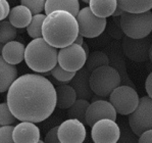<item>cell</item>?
Wrapping results in <instances>:
<instances>
[{
	"label": "cell",
	"mask_w": 152,
	"mask_h": 143,
	"mask_svg": "<svg viewBox=\"0 0 152 143\" xmlns=\"http://www.w3.org/2000/svg\"><path fill=\"white\" fill-rule=\"evenodd\" d=\"M6 100L16 120L40 123L48 119L56 107L55 87L46 77L26 74L10 85Z\"/></svg>",
	"instance_id": "obj_1"
},
{
	"label": "cell",
	"mask_w": 152,
	"mask_h": 143,
	"mask_svg": "<svg viewBox=\"0 0 152 143\" xmlns=\"http://www.w3.org/2000/svg\"><path fill=\"white\" fill-rule=\"evenodd\" d=\"M79 35L76 16L65 10H55L46 15L42 26V38L55 48H64L74 43Z\"/></svg>",
	"instance_id": "obj_2"
},
{
	"label": "cell",
	"mask_w": 152,
	"mask_h": 143,
	"mask_svg": "<svg viewBox=\"0 0 152 143\" xmlns=\"http://www.w3.org/2000/svg\"><path fill=\"white\" fill-rule=\"evenodd\" d=\"M57 48L48 44L43 38L33 39L25 50V62L32 71L48 73L57 65Z\"/></svg>",
	"instance_id": "obj_3"
},
{
	"label": "cell",
	"mask_w": 152,
	"mask_h": 143,
	"mask_svg": "<svg viewBox=\"0 0 152 143\" xmlns=\"http://www.w3.org/2000/svg\"><path fill=\"white\" fill-rule=\"evenodd\" d=\"M121 31L129 38L142 39L152 32V11L144 12H124L121 15Z\"/></svg>",
	"instance_id": "obj_4"
},
{
	"label": "cell",
	"mask_w": 152,
	"mask_h": 143,
	"mask_svg": "<svg viewBox=\"0 0 152 143\" xmlns=\"http://www.w3.org/2000/svg\"><path fill=\"white\" fill-rule=\"evenodd\" d=\"M89 82L93 93L100 97H107L121 85V76L113 67L103 65L91 73Z\"/></svg>",
	"instance_id": "obj_5"
},
{
	"label": "cell",
	"mask_w": 152,
	"mask_h": 143,
	"mask_svg": "<svg viewBox=\"0 0 152 143\" xmlns=\"http://www.w3.org/2000/svg\"><path fill=\"white\" fill-rule=\"evenodd\" d=\"M139 95L134 87L120 85L109 95V102L114 107L116 114L128 116L136 109L139 103Z\"/></svg>",
	"instance_id": "obj_6"
},
{
	"label": "cell",
	"mask_w": 152,
	"mask_h": 143,
	"mask_svg": "<svg viewBox=\"0 0 152 143\" xmlns=\"http://www.w3.org/2000/svg\"><path fill=\"white\" fill-rule=\"evenodd\" d=\"M129 125L137 136L152 130V99L149 96H143L139 99L136 109L129 114Z\"/></svg>",
	"instance_id": "obj_7"
},
{
	"label": "cell",
	"mask_w": 152,
	"mask_h": 143,
	"mask_svg": "<svg viewBox=\"0 0 152 143\" xmlns=\"http://www.w3.org/2000/svg\"><path fill=\"white\" fill-rule=\"evenodd\" d=\"M76 18L79 26V34L86 38L98 37L106 28V18L96 16L89 6L80 9Z\"/></svg>",
	"instance_id": "obj_8"
},
{
	"label": "cell",
	"mask_w": 152,
	"mask_h": 143,
	"mask_svg": "<svg viewBox=\"0 0 152 143\" xmlns=\"http://www.w3.org/2000/svg\"><path fill=\"white\" fill-rule=\"evenodd\" d=\"M86 60L87 55L83 47L76 43L60 48L57 53V64L64 70L71 73L80 71L85 67Z\"/></svg>",
	"instance_id": "obj_9"
},
{
	"label": "cell",
	"mask_w": 152,
	"mask_h": 143,
	"mask_svg": "<svg viewBox=\"0 0 152 143\" xmlns=\"http://www.w3.org/2000/svg\"><path fill=\"white\" fill-rule=\"evenodd\" d=\"M91 128V137L94 143H116L121 138L120 126L112 120L102 119Z\"/></svg>",
	"instance_id": "obj_10"
},
{
	"label": "cell",
	"mask_w": 152,
	"mask_h": 143,
	"mask_svg": "<svg viewBox=\"0 0 152 143\" xmlns=\"http://www.w3.org/2000/svg\"><path fill=\"white\" fill-rule=\"evenodd\" d=\"M86 135L85 125L77 119H69L58 126L57 136L60 143H83Z\"/></svg>",
	"instance_id": "obj_11"
},
{
	"label": "cell",
	"mask_w": 152,
	"mask_h": 143,
	"mask_svg": "<svg viewBox=\"0 0 152 143\" xmlns=\"http://www.w3.org/2000/svg\"><path fill=\"white\" fill-rule=\"evenodd\" d=\"M151 39H133L126 36L123 39V50L130 59L137 62H143L148 59L151 49Z\"/></svg>",
	"instance_id": "obj_12"
},
{
	"label": "cell",
	"mask_w": 152,
	"mask_h": 143,
	"mask_svg": "<svg viewBox=\"0 0 152 143\" xmlns=\"http://www.w3.org/2000/svg\"><path fill=\"white\" fill-rule=\"evenodd\" d=\"M102 119L116 120V111L112 104L106 100H95L89 104L86 111V125L92 127L96 122Z\"/></svg>",
	"instance_id": "obj_13"
},
{
	"label": "cell",
	"mask_w": 152,
	"mask_h": 143,
	"mask_svg": "<svg viewBox=\"0 0 152 143\" xmlns=\"http://www.w3.org/2000/svg\"><path fill=\"white\" fill-rule=\"evenodd\" d=\"M12 138L15 143H38L40 130L34 123L22 122L13 128Z\"/></svg>",
	"instance_id": "obj_14"
},
{
	"label": "cell",
	"mask_w": 152,
	"mask_h": 143,
	"mask_svg": "<svg viewBox=\"0 0 152 143\" xmlns=\"http://www.w3.org/2000/svg\"><path fill=\"white\" fill-rule=\"evenodd\" d=\"M90 74L91 73L84 67L80 71L76 72L74 78L69 82L71 86L76 91L77 98H79V99L89 100L93 97V92L90 88V82H89Z\"/></svg>",
	"instance_id": "obj_15"
},
{
	"label": "cell",
	"mask_w": 152,
	"mask_h": 143,
	"mask_svg": "<svg viewBox=\"0 0 152 143\" xmlns=\"http://www.w3.org/2000/svg\"><path fill=\"white\" fill-rule=\"evenodd\" d=\"M25 50L26 46L22 42L13 40L3 45L1 50V56L7 64L15 65L20 64L24 60Z\"/></svg>",
	"instance_id": "obj_16"
},
{
	"label": "cell",
	"mask_w": 152,
	"mask_h": 143,
	"mask_svg": "<svg viewBox=\"0 0 152 143\" xmlns=\"http://www.w3.org/2000/svg\"><path fill=\"white\" fill-rule=\"evenodd\" d=\"M55 10L69 11L74 16H77L80 11V2L79 0H46L44 8L45 15Z\"/></svg>",
	"instance_id": "obj_17"
},
{
	"label": "cell",
	"mask_w": 152,
	"mask_h": 143,
	"mask_svg": "<svg viewBox=\"0 0 152 143\" xmlns=\"http://www.w3.org/2000/svg\"><path fill=\"white\" fill-rule=\"evenodd\" d=\"M32 18L33 15L30 11V9L20 4V5L13 6L10 9L8 15V22L16 29L18 28V29H23V28L28 27V25L31 23Z\"/></svg>",
	"instance_id": "obj_18"
},
{
	"label": "cell",
	"mask_w": 152,
	"mask_h": 143,
	"mask_svg": "<svg viewBox=\"0 0 152 143\" xmlns=\"http://www.w3.org/2000/svg\"><path fill=\"white\" fill-rule=\"evenodd\" d=\"M56 92V106L60 109H69L77 100V94L75 89L71 85L64 84L55 88Z\"/></svg>",
	"instance_id": "obj_19"
},
{
	"label": "cell",
	"mask_w": 152,
	"mask_h": 143,
	"mask_svg": "<svg viewBox=\"0 0 152 143\" xmlns=\"http://www.w3.org/2000/svg\"><path fill=\"white\" fill-rule=\"evenodd\" d=\"M16 78H18L16 67L7 64L0 55V93L7 91Z\"/></svg>",
	"instance_id": "obj_20"
},
{
	"label": "cell",
	"mask_w": 152,
	"mask_h": 143,
	"mask_svg": "<svg viewBox=\"0 0 152 143\" xmlns=\"http://www.w3.org/2000/svg\"><path fill=\"white\" fill-rule=\"evenodd\" d=\"M118 1L116 0H90L89 7L91 11L98 18H108L114 12Z\"/></svg>",
	"instance_id": "obj_21"
},
{
	"label": "cell",
	"mask_w": 152,
	"mask_h": 143,
	"mask_svg": "<svg viewBox=\"0 0 152 143\" xmlns=\"http://www.w3.org/2000/svg\"><path fill=\"white\" fill-rule=\"evenodd\" d=\"M118 6L126 12H144L152 9V0H116Z\"/></svg>",
	"instance_id": "obj_22"
},
{
	"label": "cell",
	"mask_w": 152,
	"mask_h": 143,
	"mask_svg": "<svg viewBox=\"0 0 152 143\" xmlns=\"http://www.w3.org/2000/svg\"><path fill=\"white\" fill-rule=\"evenodd\" d=\"M109 65H110V60H109L108 56L104 52H102V51H94L92 53H89V55L87 56L85 67L90 73H92L97 67Z\"/></svg>",
	"instance_id": "obj_23"
},
{
	"label": "cell",
	"mask_w": 152,
	"mask_h": 143,
	"mask_svg": "<svg viewBox=\"0 0 152 143\" xmlns=\"http://www.w3.org/2000/svg\"><path fill=\"white\" fill-rule=\"evenodd\" d=\"M90 104L89 100L86 99H77L74 104L69 109L67 116L69 119H77L86 125V111Z\"/></svg>",
	"instance_id": "obj_24"
},
{
	"label": "cell",
	"mask_w": 152,
	"mask_h": 143,
	"mask_svg": "<svg viewBox=\"0 0 152 143\" xmlns=\"http://www.w3.org/2000/svg\"><path fill=\"white\" fill-rule=\"evenodd\" d=\"M46 18V15H34L32 18V21L27 27V32L31 38L37 39L42 38V26H43V22Z\"/></svg>",
	"instance_id": "obj_25"
},
{
	"label": "cell",
	"mask_w": 152,
	"mask_h": 143,
	"mask_svg": "<svg viewBox=\"0 0 152 143\" xmlns=\"http://www.w3.org/2000/svg\"><path fill=\"white\" fill-rule=\"evenodd\" d=\"M16 28L13 27L7 21L0 22V43L6 44L10 41H13L16 38Z\"/></svg>",
	"instance_id": "obj_26"
},
{
	"label": "cell",
	"mask_w": 152,
	"mask_h": 143,
	"mask_svg": "<svg viewBox=\"0 0 152 143\" xmlns=\"http://www.w3.org/2000/svg\"><path fill=\"white\" fill-rule=\"evenodd\" d=\"M50 74L57 82H61V83H69V82H71V80L74 78V76H75L76 73H71V72L65 71V70H64L59 65L57 64L50 71Z\"/></svg>",
	"instance_id": "obj_27"
},
{
	"label": "cell",
	"mask_w": 152,
	"mask_h": 143,
	"mask_svg": "<svg viewBox=\"0 0 152 143\" xmlns=\"http://www.w3.org/2000/svg\"><path fill=\"white\" fill-rule=\"evenodd\" d=\"M16 122V118L10 111L7 103L2 102L0 103V125L1 126H10Z\"/></svg>",
	"instance_id": "obj_28"
},
{
	"label": "cell",
	"mask_w": 152,
	"mask_h": 143,
	"mask_svg": "<svg viewBox=\"0 0 152 143\" xmlns=\"http://www.w3.org/2000/svg\"><path fill=\"white\" fill-rule=\"evenodd\" d=\"M46 0H20V4L30 9L32 15H39L45 8Z\"/></svg>",
	"instance_id": "obj_29"
},
{
	"label": "cell",
	"mask_w": 152,
	"mask_h": 143,
	"mask_svg": "<svg viewBox=\"0 0 152 143\" xmlns=\"http://www.w3.org/2000/svg\"><path fill=\"white\" fill-rule=\"evenodd\" d=\"M13 126H1L0 127V143H15L12 138Z\"/></svg>",
	"instance_id": "obj_30"
},
{
	"label": "cell",
	"mask_w": 152,
	"mask_h": 143,
	"mask_svg": "<svg viewBox=\"0 0 152 143\" xmlns=\"http://www.w3.org/2000/svg\"><path fill=\"white\" fill-rule=\"evenodd\" d=\"M9 11H10V6L7 0H0V22L7 18Z\"/></svg>",
	"instance_id": "obj_31"
},
{
	"label": "cell",
	"mask_w": 152,
	"mask_h": 143,
	"mask_svg": "<svg viewBox=\"0 0 152 143\" xmlns=\"http://www.w3.org/2000/svg\"><path fill=\"white\" fill-rule=\"evenodd\" d=\"M57 130H58V126L52 128L50 131L46 134L45 136V143H57L59 142V139H58L57 136Z\"/></svg>",
	"instance_id": "obj_32"
},
{
	"label": "cell",
	"mask_w": 152,
	"mask_h": 143,
	"mask_svg": "<svg viewBox=\"0 0 152 143\" xmlns=\"http://www.w3.org/2000/svg\"><path fill=\"white\" fill-rule=\"evenodd\" d=\"M138 143H152V130L145 131L139 136Z\"/></svg>",
	"instance_id": "obj_33"
},
{
	"label": "cell",
	"mask_w": 152,
	"mask_h": 143,
	"mask_svg": "<svg viewBox=\"0 0 152 143\" xmlns=\"http://www.w3.org/2000/svg\"><path fill=\"white\" fill-rule=\"evenodd\" d=\"M145 89H146V92L148 94L149 97L152 99V72L149 74V76L147 77L146 82H145Z\"/></svg>",
	"instance_id": "obj_34"
},
{
	"label": "cell",
	"mask_w": 152,
	"mask_h": 143,
	"mask_svg": "<svg viewBox=\"0 0 152 143\" xmlns=\"http://www.w3.org/2000/svg\"><path fill=\"white\" fill-rule=\"evenodd\" d=\"M124 12H125V11H124L123 9L120 7V6H116L115 10H114V12L112 13V16H121Z\"/></svg>",
	"instance_id": "obj_35"
},
{
	"label": "cell",
	"mask_w": 152,
	"mask_h": 143,
	"mask_svg": "<svg viewBox=\"0 0 152 143\" xmlns=\"http://www.w3.org/2000/svg\"><path fill=\"white\" fill-rule=\"evenodd\" d=\"M74 43H76V44H78V45H81L82 46V44L84 43V37L82 36V35L79 34L78 36H77V38L75 39Z\"/></svg>",
	"instance_id": "obj_36"
},
{
	"label": "cell",
	"mask_w": 152,
	"mask_h": 143,
	"mask_svg": "<svg viewBox=\"0 0 152 143\" xmlns=\"http://www.w3.org/2000/svg\"><path fill=\"white\" fill-rule=\"evenodd\" d=\"M82 47H83L84 49V51H85V53H86V55H89V46H88V44L86 43V42H84L83 44H82Z\"/></svg>",
	"instance_id": "obj_37"
},
{
	"label": "cell",
	"mask_w": 152,
	"mask_h": 143,
	"mask_svg": "<svg viewBox=\"0 0 152 143\" xmlns=\"http://www.w3.org/2000/svg\"><path fill=\"white\" fill-rule=\"evenodd\" d=\"M149 57H150L151 60H152V46H151V49H150V53H149Z\"/></svg>",
	"instance_id": "obj_38"
},
{
	"label": "cell",
	"mask_w": 152,
	"mask_h": 143,
	"mask_svg": "<svg viewBox=\"0 0 152 143\" xmlns=\"http://www.w3.org/2000/svg\"><path fill=\"white\" fill-rule=\"evenodd\" d=\"M82 1L85 2V3H89V1H90V0H82Z\"/></svg>",
	"instance_id": "obj_39"
},
{
	"label": "cell",
	"mask_w": 152,
	"mask_h": 143,
	"mask_svg": "<svg viewBox=\"0 0 152 143\" xmlns=\"http://www.w3.org/2000/svg\"><path fill=\"white\" fill-rule=\"evenodd\" d=\"M38 143H45V142H44V141H42V140H39V142Z\"/></svg>",
	"instance_id": "obj_40"
},
{
	"label": "cell",
	"mask_w": 152,
	"mask_h": 143,
	"mask_svg": "<svg viewBox=\"0 0 152 143\" xmlns=\"http://www.w3.org/2000/svg\"><path fill=\"white\" fill-rule=\"evenodd\" d=\"M57 143H60V142H57Z\"/></svg>",
	"instance_id": "obj_41"
},
{
	"label": "cell",
	"mask_w": 152,
	"mask_h": 143,
	"mask_svg": "<svg viewBox=\"0 0 152 143\" xmlns=\"http://www.w3.org/2000/svg\"><path fill=\"white\" fill-rule=\"evenodd\" d=\"M0 127H1V125H0Z\"/></svg>",
	"instance_id": "obj_42"
}]
</instances>
